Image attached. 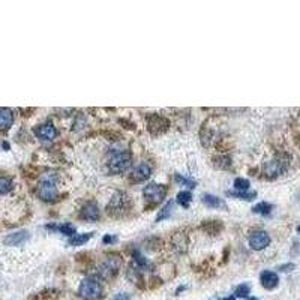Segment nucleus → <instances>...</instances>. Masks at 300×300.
Listing matches in <instances>:
<instances>
[{
    "mask_svg": "<svg viewBox=\"0 0 300 300\" xmlns=\"http://www.w3.org/2000/svg\"><path fill=\"white\" fill-rule=\"evenodd\" d=\"M131 165V153L125 150L111 152L107 159V170L111 174H120L125 173Z\"/></svg>",
    "mask_w": 300,
    "mask_h": 300,
    "instance_id": "nucleus-1",
    "label": "nucleus"
},
{
    "mask_svg": "<svg viewBox=\"0 0 300 300\" xmlns=\"http://www.w3.org/2000/svg\"><path fill=\"white\" fill-rule=\"evenodd\" d=\"M38 197L42 201H54L57 198V186H56V179L51 174H45L39 183H38V189H36Z\"/></svg>",
    "mask_w": 300,
    "mask_h": 300,
    "instance_id": "nucleus-2",
    "label": "nucleus"
},
{
    "mask_svg": "<svg viewBox=\"0 0 300 300\" xmlns=\"http://www.w3.org/2000/svg\"><path fill=\"white\" fill-rule=\"evenodd\" d=\"M78 294L86 300H96L102 296V285L93 278H86L81 281Z\"/></svg>",
    "mask_w": 300,
    "mask_h": 300,
    "instance_id": "nucleus-3",
    "label": "nucleus"
},
{
    "mask_svg": "<svg viewBox=\"0 0 300 300\" xmlns=\"http://www.w3.org/2000/svg\"><path fill=\"white\" fill-rule=\"evenodd\" d=\"M128 198H129V197H128L125 192H116V194L113 195L111 201H110L108 207H107V212H108L111 216H119V215L125 213L126 209H128V203H129Z\"/></svg>",
    "mask_w": 300,
    "mask_h": 300,
    "instance_id": "nucleus-4",
    "label": "nucleus"
},
{
    "mask_svg": "<svg viewBox=\"0 0 300 300\" xmlns=\"http://www.w3.org/2000/svg\"><path fill=\"white\" fill-rule=\"evenodd\" d=\"M165 192H167L165 186L164 185H158V183H150V185H147L144 188V191H143L144 198L149 201V203H152V204H158V203H161V201L164 200Z\"/></svg>",
    "mask_w": 300,
    "mask_h": 300,
    "instance_id": "nucleus-5",
    "label": "nucleus"
},
{
    "mask_svg": "<svg viewBox=\"0 0 300 300\" xmlns=\"http://www.w3.org/2000/svg\"><path fill=\"white\" fill-rule=\"evenodd\" d=\"M119 267H120V260L117 257H113V258H108L99 269V276L104 279H111L114 275H117L119 272Z\"/></svg>",
    "mask_w": 300,
    "mask_h": 300,
    "instance_id": "nucleus-6",
    "label": "nucleus"
},
{
    "mask_svg": "<svg viewBox=\"0 0 300 300\" xmlns=\"http://www.w3.org/2000/svg\"><path fill=\"white\" fill-rule=\"evenodd\" d=\"M287 168V162L281 161V159H273L264 164V174L267 177H276L279 174H282Z\"/></svg>",
    "mask_w": 300,
    "mask_h": 300,
    "instance_id": "nucleus-7",
    "label": "nucleus"
},
{
    "mask_svg": "<svg viewBox=\"0 0 300 300\" xmlns=\"http://www.w3.org/2000/svg\"><path fill=\"white\" fill-rule=\"evenodd\" d=\"M269 243H270V237L266 231H255V233L251 234L249 245L252 249H264L266 246H269Z\"/></svg>",
    "mask_w": 300,
    "mask_h": 300,
    "instance_id": "nucleus-8",
    "label": "nucleus"
},
{
    "mask_svg": "<svg viewBox=\"0 0 300 300\" xmlns=\"http://www.w3.org/2000/svg\"><path fill=\"white\" fill-rule=\"evenodd\" d=\"M35 135L38 138H41L42 141H53L57 135V131H56V128L51 122H47V123L35 128Z\"/></svg>",
    "mask_w": 300,
    "mask_h": 300,
    "instance_id": "nucleus-9",
    "label": "nucleus"
},
{
    "mask_svg": "<svg viewBox=\"0 0 300 300\" xmlns=\"http://www.w3.org/2000/svg\"><path fill=\"white\" fill-rule=\"evenodd\" d=\"M80 216L86 221H98L99 219V207L95 203H87L83 206Z\"/></svg>",
    "mask_w": 300,
    "mask_h": 300,
    "instance_id": "nucleus-10",
    "label": "nucleus"
},
{
    "mask_svg": "<svg viewBox=\"0 0 300 300\" xmlns=\"http://www.w3.org/2000/svg\"><path fill=\"white\" fill-rule=\"evenodd\" d=\"M168 128V120L161 116H152L149 117V131L152 134H159Z\"/></svg>",
    "mask_w": 300,
    "mask_h": 300,
    "instance_id": "nucleus-11",
    "label": "nucleus"
},
{
    "mask_svg": "<svg viewBox=\"0 0 300 300\" xmlns=\"http://www.w3.org/2000/svg\"><path fill=\"white\" fill-rule=\"evenodd\" d=\"M260 279H261V285H263L264 288H267V290L275 288V287L278 285V282H279L278 275H276L275 272H272V270H264V272L261 273Z\"/></svg>",
    "mask_w": 300,
    "mask_h": 300,
    "instance_id": "nucleus-12",
    "label": "nucleus"
},
{
    "mask_svg": "<svg viewBox=\"0 0 300 300\" xmlns=\"http://www.w3.org/2000/svg\"><path fill=\"white\" fill-rule=\"evenodd\" d=\"M150 174H152V170H150L149 165H146V164H140V165L132 171L131 177H132V180H134V182H144V180H147V179H149Z\"/></svg>",
    "mask_w": 300,
    "mask_h": 300,
    "instance_id": "nucleus-13",
    "label": "nucleus"
},
{
    "mask_svg": "<svg viewBox=\"0 0 300 300\" xmlns=\"http://www.w3.org/2000/svg\"><path fill=\"white\" fill-rule=\"evenodd\" d=\"M14 123V114L9 108H0V131H6Z\"/></svg>",
    "mask_w": 300,
    "mask_h": 300,
    "instance_id": "nucleus-14",
    "label": "nucleus"
},
{
    "mask_svg": "<svg viewBox=\"0 0 300 300\" xmlns=\"http://www.w3.org/2000/svg\"><path fill=\"white\" fill-rule=\"evenodd\" d=\"M29 239V234L26 231H18V233H12L5 239V243L9 246H18L21 243H24Z\"/></svg>",
    "mask_w": 300,
    "mask_h": 300,
    "instance_id": "nucleus-15",
    "label": "nucleus"
},
{
    "mask_svg": "<svg viewBox=\"0 0 300 300\" xmlns=\"http://www.w3.org/2000/svg\"><path fill=\"white\" fill-rule=\"evenodd\" d=\"M93 236V233H84V234H74L69 240H68V243L71 245V246H81V245H84V243H87L89 240H90V237Z\"/></svg>",
    "mask_w": 300,
    "mask_h": 300,
    "instance_id": "nucleus-16",
    "label": "nucleus"
},
{
    "mask_svg": "<svg viewBox=\"0 0 300 300\" xmlns=\"http://www.w3.org/2000/svg\"><path fill=\"white\" fill-rule=\"evenodd\" d=\"M47 228H50V230H57V231H60L62 234L69 236V237H72V236L75 234V227L71 225V224H62V225L50 224V225H47Z\"/></svg>",
    "mask_w": 300,
    "mask_h": 300,
    "instance_id": "nucleus-17",
    "label": "nucleus"
},
{
    "mask_svg": "<svg viewBox=\"0 0 300 300\" xmlns=\"http://www.w3.org/2000/svg\"><path fill=\"white\" fill-rule=\"evenodd\" d=\"M203 203L207 206V207H212V209H218V207H225V203L218 198L216 195H210V194H206L203 195Z\"/></svg>",
    "mask_w": 300,
    "mask_h": 300,
    "instance_id": "nucleus-18",
    "label": "nucleus"
},
{
    "mask_svg": "<svg viewBox=\"0 0 300 300\" xmlns=\"http://www.w3.org/2000/svg\"><path fill=\"white\" fill-rule=\"evenodd\" d=\"M176 201H177L182 207L188 209V207L191 206V201H192V194H191V192H188V191H182V192H179V194H177V198H176Z\"/></svg>",
    "mask_w": 300,
    "mask_h": 300,
    "instance_id": "nucleus-19",
    "label": "nucleus"
},
{
    "mask_svg": "<svg viewBox=\"0 0 300 300\" xmlns=\"http://www.w3.org/2000/svg\"><path fill=\"white\" fill-rule=\"evenodd\" d=\"M272 204H269V203H260V204H257V206H254L252 207V212L254 213H260V215H269L270 212H272Z\"/></svg>",
    "mask_w": 300,
    "mask_h": 300,
    "instance_id": "nucleus-20",
    "label": "nucleus"
},
{
    "mask_svg": "<svg viewBox=\"0 0 300 300\" xmlns=\"http://www.w3.org/2000/svg\"><path fill=\"white\" fill-rule=\"evenodd\" d=\"M12 188H14V183H12L11 179H8V177H0V194H2V195L11 192Z\"/></svg>",
    "mask_w": 300,
    "mask_h": 300,
    "instance_id": "nucleus-21",
    "label": "nucleus"
},
{
    "mask_svg": "<svg viewBox=\"0 0 300 300\" xmlns=\"http://www.w3.org/2000/svg\"><path fill=\"white\" fill-rule=\"evenodd\" d=\"M251 183L249 180H246V179H240V177H237L236 180H234V189L236 191H239V192H245V191H248L249 189Z\"/></svg>",
    "mask_w": 300,
    "mask_h": 300,
    "instance_id": "nucleus-22",
    "label": "nucleus"
},
{
    "mask_svg": "<svg viewBox=\"0 0 300 300\" xmlns=\"http://www.w3.org/2000/svg\"><path fill=\"white\" fill-rule=\"evenodd\" d=\"M231 197H236V198H240V200H254L255 197H257V192H248V191H245V192H239V191H236V192H228Z\"/></svg>",
    "mask_w": 300,
    "mask_h": 300,
    "instance_id": "nucleus-23",
    "label": "nucleus"
},
{
    "mask_svg": "<svg viewBox=\"0 0 300 300\" xmlns=\"http://www.w3.org/2000/svg\"><path fill=\"white\" fill-rule=\"evenodd\" d=\"M173 201H168L167 203V206L159 212V215H158V218H156V221H161V219H165V218H168L170 215H171V209H173Z\"/></svg>",
    "mask_w": 300,
    "mask_h": 300,
    "instance_id": "nucleus-24",
    "label": "nucleus"
},
{
    "mask_svg": "<svg viewBox=\"0 0 300 300\" xmlns=\"http://www.w3.org/2000/svg\"><path fill=\"white\" fill-rule=\"evenodd\" d=\"M251 293V287L248 284H242V285H239L237 288H236V291H234V294L237 296V297H248V294Z\"/></svg>",
    "mask_w": 300,
    "mask_h": 300,
    "instance_id": "nucleus-25",
    "label": "nucleus"
},
{
    "mask_svg": "<svg viewBox=\"0 0 300 300\" xmlns=\"http://www.w3.org/2000/svg\"><path fill=\"white\" fill-rule=\"evenodd\" d=\"M134 261H135V264L141 269V267H147L149 266V263H147V260L141 255V254H138V252H134Z\"/></svg>",
    "mask_w": 300,
    "mask_h": 300,
    "instance_id": "nucleus-26",
    "label": "nucleus"
},
{
    "mask_svg": "<svg viewBox=\"0 0 300 300\" xmlns=\"http://www.w3.org/2000/svg\"><path fill=\"white\" fill-rule=\"evenodd\" d=\"M174 179H176V182H179V183H182V185H188L189 188H195V185H197L194 180L186 179V177H182L180 174H176V176H174Z\"/></svg>",
    "mask_w": 300,
    "mask_h": 300,
    "instance_id": "nucleus-27",
    "label": "nucleus"
},
{
    "mask_svg": "<svg viewBox=\"0 0 300 300\" xmlns=\"http://www.w3.org/2000/svg\"><path fill=\"white\" fill-rule=\"evenodd\" d=\"M215 161H219V162H221L219 165H216V167H219V168H228V167H230V158H227V156H219V158H216Z\"/></svg>",
    "mask_w": 300,
    "mask_h": 300,
    "instance_id": "nucleus-28",
    "label": "nucleus"
},
{
    "mask_svg": "<svg viewBox=\"0 0 300 300\" xmlns=\"http://www.w3.org/2000/svg\"><path fill=\"white\" fill-rule=\"evenodd\" d=\"M117 239L114 236H105L104 237V243H111V242H116Z\"/></svg>",
    "mask_w": 300,
    "mask_h": 300,
    "instance_id": "nucleus-29",
    "label": "nucleus"
},
{
    "mask_svg": "<svg viewBox=\"0 0 300 300\" xmlns=\"http://www.w3.org/2000/svg\"><path fill=\"white\" fill-rule=\"evenodd\" d=\"M114 300H129V296L128 294H125V293H120V294H117Z\"/></svg>",
    "mask_w": 300,
    "mask_h": 300,
    "instance_id": "nucleus-30",
    "label": "nucleus"
},
{
    "mask_svg": "<svg viewBox=\"0 0 300 300\" xmlns=\"http://www.w3.org/2000/svg\"><path fill=\"white\" fill-rule=\"evenodd\" d=\"M294 266L293 264H288V266H282L281 269H282V272H290V269H293Z\"/></svg>",
    "mask_w": 300,
    "mask_h": 300,
    "instance_id": "nucleus-31",
    "label": "nucleus"
},
{
    "mask_svg": "<svg viewBox=\"0 0 300 300\" xmlns=\"http://www.w3.org/2000/svg\"><path fill=\"white\" fill-rule=\"evenodd\" d=\"M224 300H236V297H234V296H231V297H227V299H224Z\"/></svg>",
    "mask_w": 300,
    "mask_h": 300,
    "instance_id": "nucleus-32",
    "label": "nucleus"
},
{
    "mask_svg": "<svg viewBox=\"0 0 300 300\" xmlns=\"http://www.w3.org/2000/svg\"><path fill=\"white\" fill-rule=\"evenodd\" d=\"M248 300H257L255 297H248Z\"/></svg>",
    "mask_w": 300,
    "mask_h": 300,
    "instance_id": "nucleus-33",
    "label": "nucleus"
},
{
    "mask_svg": "<svg viewBox=\"0 0 300 300\" xmlns=\"http://www.w3.org/2000/svg\"><path fill=\"white\" fill-rule=\"evenodd\" d=\"M297 231H299V233H300V225H299V228H297Z\"/></svg>",
    "mask_w": 300,
    "mask_h": 300,
    "instance_id": "nucleus-34",
    "label": "nucleus"
}]
</instances>
